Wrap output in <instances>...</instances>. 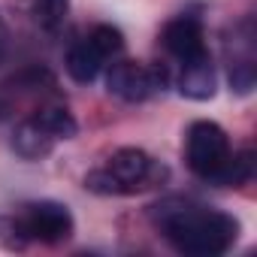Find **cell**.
<instances>
[{"mask_svg": "<svg viewBox=\"0 0 257 257\" xmlns=\"http://www.w3.org/2000/svg\"><path fill=\"white\" fill-rule=\"evenodd\" d=\"M158 209H161L158 221H161L167 239L182 254L215 257V254H224L239 236L236 218H230L224 212L191 206V203H182V200H170Z\"/></svg>", "mask_w": 257, "mask_h": 257, "instance_id": "cell-1", "label": "cell"}, {"mask_svg": "<svg viewBox=\"0 0 257 257\" xmlns=\"http://www.w3.org/2000/svg\"><path fill=\"white\" fill-rule=\"evenodd\" d=\"M230 161V140L215 121H194L188 131V167L215 185L224 164Z\"/></svg>", "mask_w": 257, "mask_h": 257, "instance_id": "cell-2", "label": "cell"}, {"mask_svg": "<svg viewBox=\"0 0 257 257\" xmlns=\"http://www.w3.org/2000/svg\"><path fill=\"white\" fill-rule=\"evenodd\" d=\"M16 230L34 242H46V245H58L67 242L73 236V215L67 206L52 203V200H40L22 209Z\"/></svg>", "mask_w": 257, "mask_h": 257, "instance_id": "cell-3", "label": "cell"}, {"mask_svg": "<svg viewBox=\"0 0 257 257\" xmlns=\"http://www.w3.org/2000/svg\"><path fill=\"white\" fill-rule=\"evenodd\" d=\"M167 85V70L164 67H146L137 61H118L106 73V88L109 94L127 100V103H140L155 91H164Z\"/></svg>", "mask_w": 257, "mask_h": 257, "instance_id": "cell-4", "label": "cell"}, {"mask_svg": "<svg viewBox=\"0 0 257 257\" xmlns=\"http://www.w3.org/2000/svg\"><path fill=\"white\" fill-rule=\"evenodd\" d=\"M103 170L118 182L121 194H137L149 188L158 176H164V170H158V164L143 149H118Z\"/></svg>", "mask_w": 257, "mask_h": 257, "instance_id": "cell-5", "label": "cell"}, {"mask_svg": "<svg viewBox=\"0 0 257 257\" xmlns=\"http://www.w3.org/2000/svg\"><path fill=\"white\" fill-rule=\"evenodd\" d=\"M164 46L179 61H191V58L203 55L206 46H203V28H200V22L194 16H182V19L170 22L167 31H164Z\"/></svg>", "mask_w": 257, "mask_h": 257, "instance_id": "cell-6", "label": "cell"}, {"mask_svg": "<svg viewBox=\"0 0 257 257\" xmlns=\"http://www.w3.org/2000/svg\"><path fill=\"white\" fill-rule=\"evenodd\" d=\"M179 91L188 100H209L215 94V64H212L209 52H203L191 61H182Z\"/></svg>", "mask_w": 257, "mask_h": 257, "instance_id": "cell-7", "label": "cell"}, {"mask_svg": "<svg viewBox=\"0 0 257 257\" xmlns=\"http://www.w3.org/2000/svg\"><path fill=\"white\" fill-rule=\"evenodd\" d=\"M52 146H55V140L43 131L34 118L22 121V124L16 127V134H13V149H16V155L25 158V161H40V158H46V155L52 152Z\"/></svg>", "mask_w": 257, "mask_h": 257, "instance_id": "cell-8", "label": "cell"}, {"mask_svg": "<svg viewBox=\"0 0 257 257\" xmlns=\"http://www.w3.org/2000/svg\"><path fill=\"white\" fill-rule=\"evenodd\" d=\"M100 70H103V58H100V52H97L88 40L70 49V55H67V73H70L76 82L88 85V82H94V79L100 76Z\"/></svg>", "mask_w": 257, "mask_h": 257, "instance_id": "cell-9", "label": "cell"}, {"mask_svg": "<svg viewBox=\"0 0 257 257\" xmlns=\"http://www.w3.org/2000/svg\"><path fill=\"white\" fill-rule=\"evenodd\" d=\"M31 118L43 127V131H46L55 143H58V140H73L76 131H79L76 118H73L64 106H43V109H37Z\"/></svg>", "mask_w": 257, "mask_h": 257, "instance_id": "cell-10", "label": "cell"}, {"mask_svg": "<svg viewBox=\"0 0 257 257\" xmlns=\"http://www.w3.org/2000/svg\"><path fill=\"white\" fill-rule=\"evenodd\" d=\"M251 170H254V155H251V152L230 155V161L224 164V170H221V176L215 179V185H221V188L245 185V182L251 179Z\"/></svg>", "mask_w": 257, "mask_h": 257, "instance_id": "cell-11", "label": "cell"}, {"mask_svg": "<svg viewBox=\"0 0 257 257\" xmlns=\"http://www.w3.org/2000/svg\"><path fill=\"white\" fill-rule=\"evenodd\" d=\"M88 43L100 52L103 61L121 55V49H124V37H121V31L112 28V25H97V28L91 31V37H88Z\"/></svg>", "mask_w": 257, "mask_h": 257, "instance_id": "cell-12", "label": "cell"}, {"mask_svg": "<svg viewBox=\"0 0 257 257\" xmlns=\"http://www.w3.org/2000/svg\"><path fill=\"white\" fill-rule=\"evenodd\" d=\"M67 7H70V0H40V7H37L40 22L46 28H58L67 16Z\"/></svg>", "mask_w": 257, "mask_h": 257, "instance_id": "cell-13", "label": "cell"}, {"mask_svg": "<svg viewBox=\"0 0 257 257\" xmlns=\"http://www.w3.org/2000/svg\"><path fill=\"white\" fill-rule=\"evenodd\" d=\"M230 88L239 91V94H248V91L254 88V67H251L248 61L230 67Z\"/></svg>", "mask_w": 257, "mask_h": 257, "instance_id": "cell-14", "label": "cell"}, {"mask_svg": "<svg viewBox=\"0 0 257 257\" xmlns=\"http://www.w3.org/2000/svg\"><path fill=\"white\" fill-rule=\"evenodd\" d=\"M4 52H7V25L0 19V58H4Z\"/></svg>", "mask_w": 257, "mask_h": 257, "instance_id": "cell-15", "label": "cell"}, {"mask_svg": "<svg viewBox=\"0 0 257 257\" xmlns=\"http://www.w3.org/2000/svg\"><path fill=\"white\" fill-rule=\"evenodd\" d=\"M7 112H10V103H7V100H4V97H0V118H4V115H7Z\"/></svg>", "mask_w": 257, "mask_h": 257, "instance_id": "cell-16", "label": "cell"}]
</instances>
